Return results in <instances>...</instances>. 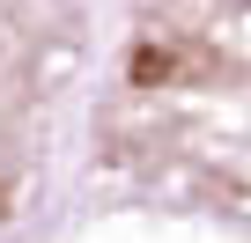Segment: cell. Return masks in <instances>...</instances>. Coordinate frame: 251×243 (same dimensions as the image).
Instances as JSON below:
<instances>
[{"instance_id":"obj_2","label":"cell","mask_w":251,"mask_h":243,"mask_svg":"<svg viewBox=\"0 0 251 243\" xmlns=\"http://www.w3.org/2000/svg\"><path fill=\"white\" fill-rule=\"evenodd\" d=\"M0 214H8V192H0Z\"/></svg>"},{"instance_id":"obj_1","label":"cell","mask_w":251,"mask_h":243,"mask_svg":"<svg viewBox=\"0 0 251 243\" xmlns=\"http://www.w3.org/2000/svg\"><path fill=\"white\" fill-rule=\"evenodd\" d=\"M126 81H133V88H170V81H177V52H163V44H133Z\"/></svg>"}]
</instances>
